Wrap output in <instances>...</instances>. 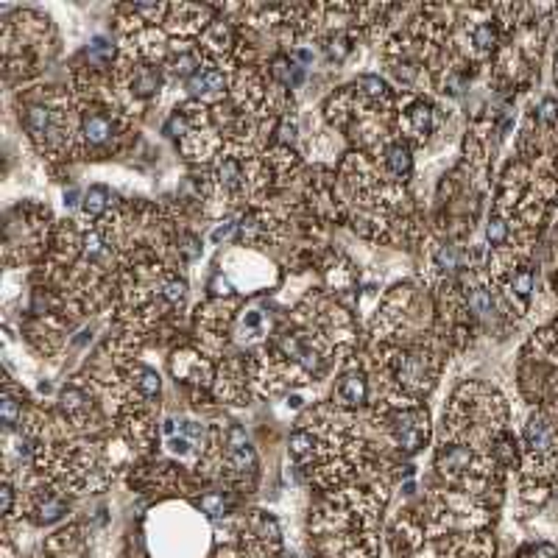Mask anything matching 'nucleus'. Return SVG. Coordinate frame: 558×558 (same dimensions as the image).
I'll list each match as a JSON object with an SVG mask.
<instances>
[{
    "label": "nucleus",
    "instance_id": "2eb2a0df",
    "mask_svg": "<svg viewBox=\"0 0 558 558\" xmlns=\"http://www.w3.org/2000/svg\"><path fill=\"white\" fill-rule=\"evenodd\" d=\"M352 42H355V40H352L346 31H329V34H326V40H324L326 56H329L332 62H343V59L355 50Z\"/></svg>",
    "mask_w": 558,
    "mask_h": 558
},
{
    "label": "nucleus",
    "instance_id": "f03ea898",
    "mask_svg": "<svg viewBox=\"0 0 558 558\" xmlns=\"http://www.w3.org/2000/svg\"><path fill=\"white\" fill-rule=\"evenodd\" d=\"M372 416L380 424V430L394 441V447L402 450L405 455H416L430 438V414L421 405H414V408H374Z\"/></svg>",
    "mask_w": 558,
    "mask_h": 558
},
{
    "label": "nucleus",
    "instance_id": "9b49d317",
    "mask_svg": "<svg viewBox=\"0 0 558 558\" xmlns=\"http://www.w3.org/2000/svg\"><path fill=\"white\" fill-rule=\"evenodd\" d=\"M67 508H70V503L53 489H37L28 497V511L34 513V519L40 525H50V522L62 519L67 513Z\"/></svg>",
    "mask_w": 558,
    "mask_h": 558
},
{
    "label": "nucleus",
    "instance_id": "ddd939ff",
    "mask_svg": "<svg viewBox=\"0 0 558 558\" xmlns=\"http://www.w3.org/2000/svg\"><path fill=\"white\" fill-rule=\"evenodd\" d=\"M109 198H112L109 187L93 185L90 190H87V193H84V201H81V215H84L87 221H101V218L109 212Z\"/></svg>",
    "mask_w": 558,
    "mask_h": 558
},
{
    "label": "nucleus",
    "instance_id": "f8f14e48",
    "mask_svg": "<svg viewBox=\"0 0 558 558\" xmlns=\"http://www.w3.org/2000/svg\"><path fill=\"white\" fill-rule=\"evenodd\" d=\"M268 76L277 81L279 87H285V90L299 87V84H302V79H304L302 67H299L290 56H285V53H279V56L271 59V64H268Z\"/></svg>",
    "mask_w": 558,
    "mask_h": 558
},
{
    "label": "nucleus",
    "instance_id": "dca6fc26",
    "mask_svg": "<svg viewBox=\"0 0 558 558\" xmlns=\"http://www.w3.org/2000/svg\"><path fill=\"white\" fill-rule=\"evenodd\" d=\"M198 506L207 516L218 519V516H227V511H229V497H227V491H212V494H204L198 500Z\"/></svg>",
    "mask_w": 558,
    "mask_h": 558
},
{
    "label": "nucleus",
    "instance_id": "f3484780",
    "mask_svg": "<svg viewBox=\"0 0 558 558\" xmlns=\"http://www.w3.org/2000/svg\"><path fill=\"white\" fill-rule=\"evenodd\" d=\"M210 290L215 293V296H232V282L229 279H224V277H215L212 279V285H210Z\"/></svg>",
    "mask_w": 558,
    "mask_h": 558
},
{
    "label": "nucleus",
    "instance_id": "7ed1b4c3",
    "mask_svg": "<svg viewBox=\"0 0 558 558\" xmlns=\"http://www.w3.org/2000/svg\"><path fill=\"white\" fill-rule=\"evenodd\" d=\"M441 118H438V106L430 98L421 95H405V106L397 115V126H399V137L411 145H424L430 135L438 129Z\"/></svg>",
    "mask_w": 558,
    "mask_h": 558
},
{
    "label": "nucleus",
    "instance_id": "423d86ee",
    "mask_svg": "<svg viewBox=\"0 0 558 558\" xmlns=\"http://www.w3.org/2000/svg\"><path fill=\"white\" fill-rule=\"evenodd\" d=\"M59 408H62L64 418H67L73 427L90 430L93 424H98V408H95L90 391H87L81 382L64 385V391L59 394Z\"/></svg>",
    "mask_w": 558,
    "mask_h": 558
},
{
    "label": "nucleus",
    "instance_id": "a211bd4d",
    "mask_svg": "<svg viewBox=\"0 0 558 558\" xmlns=\"http://www.w3.org/2000/svg\"><path fill=\"white\" fill-rule=\"evenodd\" d=\"M553 81H556V87H558V56H556V70H553Z\"/></svg>",
    "mask_w": 558,
    "mask_h": 558
},
{
    "label": "nucleus",
    "instance_id": "4468645a",
    "mask_svg": "<svg viewBox=\"0 0 558 558\" xmlns=\"http://www.w3.org/2000/svg\"><path fill=\"white\" fill-rule=\"evenodd\" d=\"M23 414H25L23 402L11 394V388H6V391H3V399H0V416H3V427H6V433H11V430L23 421Z\"/></svg>",
    "mask_w": 558,
    "mask_h": 558
},
{
    "label": "nucleus",
    "instance_id": "1a4fd4ad",
    "mask_svg": "<svg viewBox=\"0 0 558 558\" xmlns=\"http://www.w3.org/2000/svg\"><path fill=\"white\" fill-rule=\"evenodd\" d=\"M282 533H279V525L274 516H268V513L263 511H254L249 516V522H246V530H243V542H249L254 550H260V553H274L279 547V539Z\"/></svg>",
    "mask_w": 558,
    "mask_h": 558
},
{
    "label": "nucleus",
    "instance_id": "20e7f679",
    "mask_svg": "<svg viewBox=\"0 0 558 558\" xmlns=\"http://www.w3.org/2000/svg\"><path fill=\"white\" fill-rule=\"evenodd\" d=\"M369 394H372V380H369L366 366L352 363L341 372L335 388H332V405L341 408V411L358 414L369 402Z\"/></svg>",
    "mask_w": 558,
    "mask_h": 558
},
{
    "label": "nucleus",
    "instance_id": "0eeeda50",
    "mask_svg": "<svg viewBox=\"0 0 558 558\" xmlns=\"http://www.w3.org/2000/svg\"><path fill=\"white\" fill-rule=\"evenodd\" d=\"M382 156V173L388 182L394 185H405L414 173V156H411V142H405L402 137H394L385 151L380 154Z\"/></svg>",
    "mask_w": 558,
    "mask_h": 558
},
{
    "label": "nucleus",
    "instance_id": "f257e3e1",
    "mask_svg": "<svg viewBox=\"0 0 558 558\" xmlns=\"http://www.w3.org/2000/svg\"><path fill=\"white\" fill-rule=\"evenodd\" d=\"M20 123L34 148L47 159L76 156V126L79 115L70 106V98L56 87L34 90L20 98Z\"/></svg>",
    "mask_w": 558,
    "mask_h": 558
},
{
    "label": "nucleus",
    "instance_id": "9d476101",
    "mask_svg": "<svg viewBox=\"0 0 558 558\" xmlns=\"http://www.w3.org/2000/svg\"><path fill=\"white\" fill-rule=\"evenodd\" d=\"M227 87H229V76L224 70H218V67H210V64H204L187 81V90L193 95V101H201V103H207V101L221 103L224 95H227Z\"/></svg>",
    "mask_w": 558,
    "mask_h": 558
},
{
    "label": "nucleus",
    "instance_id": "39448f33",
    "mask_svg": "<svg viewBox=\"0 0 558 558\" xmlns=\"http://www.w3.org/2000/svg\"><path fill=\"white\" fill-rule=\"evenodd\" d=\"M212 23L210 8L204 6H190V3H179L168 8V17L162 23V31L176 40V37H201L204 28Z\"/></svg>",
    "mask_w": 558,
    "mask_h": 558
},
{
    "label": "nucleus",
    "instance_id": "6e6552de",
    "mask_svg": "<svg viewBox=\"0 0 558 558\" xmlns=\"http://www.w3.org/2000/svg\"><path fill=\"white\" fill-rule=\"evenodd\" d=\"M173 374L185 382H193V385H210L218 374L212 369V363L207 360V355L195 352V349H182L173 355V363H171Z\"/></svg>",
    "mask_w": 558,
    "mask_h": 558
}]
</instances>
